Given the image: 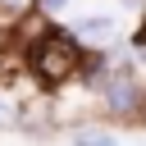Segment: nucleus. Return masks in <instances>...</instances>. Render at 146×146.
Here are the masks:
<instances>
[{
	"instance_id": "1",
	"label": "nucleus",
	"mask_w": 146,
	"mask_h": 146,
	"mask_svg": "<svg viewBox=\"0 0 146 146\" xmlns=\"http://www.w3.org/2000/svg\"><path fill=\"white\" fill-rule=\"evenodd\" d=\"M27 64H32L36 82L59 87V82L78 78V68H82V41H78L73 32H41V36L32 41Z\"/></svg>"
},
{
	"instance_id": "2",
	"label": "nucleus",
	"mask_w": 146,
	"mask_h": 146,
	"mask_svg": "<svg viewBox=\"0 0 146 146\" xmlns=\"http://www.w3.org/2000/svg\"><path fill=\"white\" fill-rule=\"evenodd\" d=\"M96 87H100L105 110H110L114 119H137V110H141V100H146V87L137 82L132 64H119L114 73H100V78H96Z\"/></svg>"
},
{
	"instance_id": "3",
	"label": "nucleus",
	"mask_w": 146,
	"mask_h": 146,
	"mask_svg": "<svg viewBox=\"0 0 146 146\" xmlns=\"http://www.w3.org/2000/svg\"><path fill=\"white\" fill-rule=\"evenodd\" d=\"M114 32H119V23L105 18V14H91V18H78L73 23V36L82 46H105V41H114Z\"/></svg>"
},
{
	"instance_id": "4",
	"label": "nucleus",
	"mask_w": 146,
	"mask_h": 146,
	"mask_svg": "<svg viewBox=\"0 0 146 146\" xmlns=\"http://www.w3.org/2000/svg\"><path fill=\"white\" fill-rule=\"evenodd\" d=\"M68 141H119V132L114 128H100V123H78V128H68Z\"/></svg>"
},
{
	"instance_id": "5",
	"label": "nucleus",
	"mask_w": 146,
	"mask_h": 146,
	"mask_svg": "<svg viewBox=\"0 0 146 146\" xmlns=\"http://www.w3.org/2000/svg\"><path fill=\"white\" fill-rule=\"evenodd\" d=\"M23 119V110H18V100H9V96H0V128H9V123H18Z\"/></svg>"
},
{
	"instance_id": "6",
	"label": "nucleus",
	"mask_w": 146,
	"mask_h": 146,
	"mask_svg": "<svg viewBox=\"0 0 146 146\" xmlns=\"http://www.w3.org/2000/svg\"><path fill=\"white\" fill-rule=\"evenodd\" d=\"M32 9H36V0H0V14H9V18H23Z\"/></svg>"
},
{
	"instance_id": "7",
	"label": "nucleus",
	"mask_w": 146,
	"mask_h": 146,
	"mask_svg": "<svg viewBox=\"0 0 146 146\" xmlns=\"http://www.w3.org/2000/svg\"><path fill=\"white\" fill-rule=\"evenodd\" d=\"M36 9H41L46 18H55V14H64V9H68V0H36Z\"/></svg>"
},
{
	"instance_id": "8",
	"label": "nucleus",
	"mask_w": 146,
	"mask_h": 146,
	"mask_svg": "<svg viewBox=\"0 0 146 146\" xmlns=\"http://www.w3.org/2000/svg\"><path fill=\"white\" fill-rule=\"evenodd\" d=\"M119 5H128V9H146V0H119Z\"/></svg>"
},
{
	"instance_id": "9",
	"label": "nucleus",
	"mask_w": 146,
	"mask_h": 146,
	"mask_svg": "<svg viewBox=\"0 0 146 146\" xmlns=\"http://www.w3.org/2000/svg\"><path fill=\"white\" fill-rule=\"evenodd\" d=\"M137 41H146V27H141V32H137Z\"/></svg>"
}]
</instances>
